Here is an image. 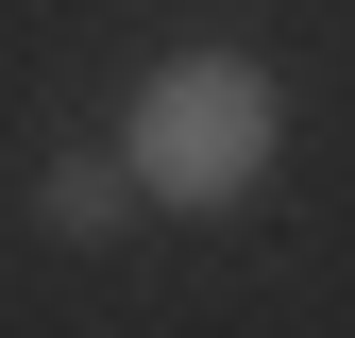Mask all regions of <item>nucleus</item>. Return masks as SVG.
Masks as SVG:
<instances>
[{
  "label": "nucleus",
  "mask_w": 355,
  "mask_h": 338,
  "mask_svg": "<svg viewBox=\"0 0 355 338\" xmlns=\"http://www.w3.org/2000/svg\"><path fill=\"white\" fill-rule=\"evenodd\" d=\"M271 152H288V84L254 68V51H169L136 84V118H119V169H136V203H254L271 186Z\"/></svg>",
  "instance_id": "obj_1"
},
{
  "label": "nucleus",
  "mask_w": 355,
  "mask_h": 338,
  "mask_svg": "<svg viewBox=\"0 0 355 338\" xmlns=\"http://www.w3.org/2000/svg\"><path fill=\"white\" fill-rule=\"evenodd\" d=\"M34 220H51V237H119V220H136V169H119V152H51Z\"/></svg>",
  "instance_id": "obj_2"
}]
</instances>
